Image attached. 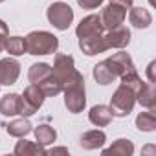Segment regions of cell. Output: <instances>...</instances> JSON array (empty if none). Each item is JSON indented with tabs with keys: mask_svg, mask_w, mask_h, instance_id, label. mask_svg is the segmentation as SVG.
Wrapping results in <instances>:
<instances>
[{
	"mask_svg": "<svg viewBox=\"0 0 156 156\" xmlns=\"http://www.w3.org/2000/svg\"><path fill=\"white\" fill-rule=\"evenodd\" d=\"M64 94V107L70 114H79L87 107V92H85V77L81 72H77L62 85Z\"/></svg>",
	"mask_w": 156,
	"mask_h": 156,
	"instance_id": "1",
	"label": "cell"
},
{
	"mask_svg": "<svg viewBox=\"0 0 156 156\" xmlns=\"http://www.w3.org/2000/svg\"><path fill=\"white\" fill-rule=\"evenodd\" d=\"M26 41V53L30 55H53L59 48V39L50 31H31L28 33Z\"/></svg>",
	"mask_w": 156,
	"mask_h": 156,
	"instance_id": "2",
	"label": "cell"
},
{
	"mask_svg": "<svg viewBox=\"0 0 156 156\" xmlns=\"http://www.w3.org/2000/svg\"><path fill=\"white\" fill-rule=\"evenodd\" d=\"M134 105H136V90L130 88V87H127V85H121L119 83V87L112 94L110 105H108L112 116L114 118H127L132 112Z\"/></svg>",
	"mask_w": 156,
	"mask_h": 156,
	"instance_id": "3",
	"label": "cell"
},
{
	"mask_svg": "<svg viewBox=\"0 0 156 156\" xmlns=\"http://www.w3.org/2000/svg\"><path fill=\"white\" fill-rule=\"evenodd\" d=\"M46 96L42 94V90L39 88V85H30L24 88L22 96H20V103H19V116L22 118H30L33 116L44 103Z\"/></svg>",
	"mask_w": 156,
	"mask_h": 156,
	"instance_id": "4",
	"label": "cell"
},
{
	"mask_svg": "<svg viewBox=\"0 0 156 156\" xmlns=\"http://www.w3.org/2000/svg\"><path fill=\"white\" fill-rule=\"evenodd\" d=\"M46 17H48V22L55 28V30H68L70 24L73 22V9L64 4V2H53L48 6L46 9Z\"/></svg>",
	"mask_w": 156,
	"mask_h": 156,
	"instance_id": "5",
	"label": "cell"
},
{
	"mask_svg": "<svg viewBox=\"0 0 156 156\" xmlns=\"http://www.w3.org/2000/svg\"><path fill=\"white\" fill-rule=\"evenodd\" d=\"M73 73H75V61H73V57L66 55V53H57L55 61H53V66H51V75L61 85H64Z\"/></svg>",
	"mask_w": 156,
	"mask_h": 156,
	"instance_id": "6",
	"label": "cell"
},
{
	"mask_svg": "<svg viewBox=\"0 0 156 156\" xmlns=\"http://www.w3.org/2000/svg\"><path fill=\"white\" fill-rule=\"evenodd\" d=\"M105 62L108 64V68L112 70V73H114L116 77H121V75H125V73L136 70L134 61H132V57H130L127 51H118V53H114L112 57L105 59Z\"/></svg>",
	"mask_w": 156,
	"mask_h": 156,
	"instance_id": "7",
	"label": "cell"
},
{
	"mask_svg": "<svg viewBox=\"0 0 156 156\" xmlns=\"http://www.w3.org/2000/svg\"><path fill=\"white\" fill-rule=\"evenodd\" d=\"M19 75H20V62L19 61H15L11 57L0 59V87L15 85Z\"/></svg>",
	"mask_w": 156,
	"mask_h": 156,
	"instance_id": "8",
	"label": "cell"
},
{
	"mask_svg": "<svg viewBox=\"0 0 156 156\" xmlns=\"http://www.w3.org/2000/svg\"><path fill=\"white\" fill-rule=\"evenodd\" d=\"M99 17H101L103 26H105V31H107V30H112V28H116V26H119V24L125 22L127 9H123L121 6H116V4L108 2V6L103 8V11H101Z\"/></svg>",
	"mask_w": 156,
	"mask_h": 156,
	"instance_id": "9",
	"label": "cell"
},
{
	"mask_svg": "<svg viewBox=\"0 0 156 156\" xmlns=\"http://www.w3.org/2000/svg\"><path fill=\"white\" fill-rule=\"evenodd\" d=\"M105 41H107V46L108 50L110 48H118V50H123L129 46L130 42V30L123 24L112 28V30H107L105 33Z\"/></svg>",
	"mask_w": 156,
	"mask_h": 156,
	"instance_id": "10",
	"label": "cell"
},
{
	"mask_svg": "<svg viewBox=\"0 0 156 156\" xmlns=\"http://www.w3.org/2000/svg\"><path fill=\"white\" fill-rule=\"evenodd\" d=\"M98 33H105V26H103L99 15H88V17H85L79 24H77V28H75L77 39L98 35Z\"/></svg>",
	"mask_w": 156,
	"mask_h": 156,
	"instance_id": "11",
	"label": "cell"
},
{
	"mask_svg": "<svg viewBox=\"0 0 156 156\" xmlns=\"http://www.w3.org/2000/svg\"><path fill=\"white\" fill-rule=\"evenodd\" d=\"M79 48L85 55H98L108 50L107 41H105V33H98V35H90V37H83L79 39Z\"/></svg>",
	"mask_w": 156,
	"mask_h": 156,
	"instance_id": "12",
	"label": "cell"
},
{
	"mask_svg": "<svg viewBox=\"0 0 156 156\" xmlns=\"http://www.w3.org/2000/svg\"><path fill=\"white\" fill-rule=\"evenodd\" d=\"M105 141H107V134H105L103 130H99V129L87 130V132L81 136V140H79V143H81V147H83L85 151L101 149V147L105 145Z\"/></svg>",
	"mask_w": 156,
	"mask_h": 156,
	"instance_id": "13",
	"label": "cell"
},
{
	"mask_svg": "<svg viewBox=\"0 0 156 156\" xmlns=\"http://www.w3.org/2000/svg\"><path fill=\"white\" fill-rule=\"evenodd\" d=\"M13 152L17 156H44L46 149H44V145H41L37 141H30V140L20 138V141H17Z\"/></svg>",
	"mask_w": 156,
	"mask_h": 156,
	"instance_id": "14",
	"label": "cell"
},
{
	"mask_svg": "<svg viewBox=\"0 0 156 156\" xmlns=\"http://www.w3.org/2000/svg\"><path fill=\"white\" fill-rule=\"evenodd\" d=\"M129 22L134 28H138V30H145V28H149L152 24V15L145 8H130V11H129Z\"/></svg>",
	"mask_w": 156,
	"mask_h": 156,
	"instance_id": "15",
	"label": "cell"
},
{
	"mask_svg": "<svg viewBox=\"0 0 156 156\" xmlns=\"http://www.w3.org/2000/svg\"><path fill=\"white\" fill-rule=\"evenodd\" d=\"M136 101L143 108H154L156 107V90L154 83H141L140 90L136 92Z\"/></svg>",
	"mask_w": 156,
	"mask_h": 156,
	"instance_id": "16",
	"label": "cell"
},
{
	"mask_svg": "<svg viewBox=\"0 0 156 156\" xmlns=\"http://www.w3.org/2000/svg\"><path fill=\"white\" fill-rule=\"evenodd\" d=\"M112 112H110V108L107 107V105H96V107H92L90 108V112H88V119H90V123L92 125H96V127H107L110 121H112Z\"/></svg>",
	"mask_w": 156,
	"mask_h": 156,
	"instance_id": "17",
	"label": "cell"
},
{
	"mask_svg": "<svg viewBox=\"0 0 156 156\" xmlns=\"http://www.w3.org/2000/svg\"><path fill=\"white\" fill-rule=\"evenodd\" d=\"M103 154H112V156H132L134 154V143L127 138L116 140L110 147L103 149Z\"/></svg>",
	"mask_w": 156,
	"mask_h": 156,
	"instance_id": "18",
	"label": "cell"
},
{
	"mask_svg": "<svg viewBox=\"0 0 156 156\" xmlns=\"http://www.w3.org/2000/svg\"><path fill=\"white\" fill-rule=\"evenodd\" d=\"M50 75H51V66L48 62H35L28 70V79H30L31 85L42 83L46 77H50Z\"/></svg>",
	"mask_w": 156,
	"mask_h": 156,
	"instance_id": "19",
	"label": "cell"
},
{
	"mask_svg": "<svg viewBox=\"0 0 156 156\" xmlns=\"http://www.w3.org/2000/svg\"><path fill=\"white\" fill-rule=\"evenodd\" d=\"M19 103H20V94H6L0 99V114L2 116H19Z\"/></svg>",
	"mask_w": 156,
	"mask_h": 156,
	"instance_id": "20",
	"label": "cell"
},
{
	"mask_svg": "<svg viewBox=\"0 0 156 156\" xmlns=\"http://www.w3.org/2000/svg\"><path fill=\"white\" fill-rule=\"evenodd\" d=\"M33 129H31V123L28 118H20V119H15V121H9L6 125V132L13 138H24L26 134H30Z\"/></svg>",
	"mask_w": 156,
	"mask_h": 156,
	"instance_id": "21",
	"label": "cell"
},
{
	"mask_svg": "<svg viewBox=\"0 0 156 156\" xmlns=\"http://www.w3.org/2000/svg\"><path fill=\"white\" fill-rule=\"evenodd\" d=\"M92 75H94L96 83H99V85H110V83H114V81L118 79V77L112 73V70L108 68V64H107L105 61H101V62H98V64L94 66Z\"/></svg>",
	"mask_w": 156,
	"mask_h": 156,
	"instance_id": "22",
	"label": "cell"
},
{
	"mask_svg": "<svg viewBox=\"0 0 156 156\" xmlns=\"http://www.w3.org/2000/svg\"><path fill=\"white\" fill-rule=\"evenodd\" d=\"M136 127L141 132H152L156 129V114L154 108H147V112H140L136 118Z\"/></svg>",
	"mask_w": 156,
	"mask_h": 156,
	"instance_id": "23",
	"label": "cell"
},
{
	"mask_svg": "<svg viewBox=\"0 0 156 156\" xmlns=\"http://www.w3.org/2000/svg\"><path fill=\"white\" fill-rule=\"evenodd\" d=\"M35 140H37V143H41V145H51L55 140H57V130L53 129V127H50V125H46V123H42V125H39V127H35Z\"/></svg>",
	"mask_w": 156,
	"mask_h": 156,
	"instance_id": "24",
	"label": "cell"
},
{
	"mask_svg": "<svg viewBox=\"0 0 156 156\" xmlns=\"http://www.w3.org/2000/svg\"><path fill=\"white\" fill-rule=\"evenodd\" d=\"M4 50H6L9 55H13V57L24 55V53H26V41H24V37H19V35L8 37V39H6Z\"/></svg>",
	"mask_w": 156,
	"mask_h": 156,
	"instance_id": "25",
	"label": "cell"
},
{
	"mask_svg": "<svg viewBox=\"0 0 156 156\" xmlns=\"http://www.w3.org/2000/svg\"><path fill=\"white\" fill-rule=\"evenodd\" d=\"M39 88L42 90V94H44L46 98H55V96H59V94L62 92V85L55 79L53 75L46 77L42 83H39Z\"/></svg>",
	"mask_w": 156,
	"mask_h": 156,
	"instance_id": "26",
	"label": "cell"
},
{
	"mask_svg": "<svg viewBox=\"0 0 156 156\" xmlns=\"http://www.w3.org/2000/svg\"><path fill=\"white\" fill-rule=\"evenodd\" d=\"M9 37V31H8V24L0 19V51L4 50V46H6V39Z\"/></svg>",
	"mask_w": 156,
	"mask_h": 156,
	"instance_id": "27",
	"label": "cell"
},
{
	"mask_svg": "<svg viewBox=\"0 0 156 156\" xmlns=\"http://www.w3.org/2000/svg\"><path fill=\"white\" fill-rule=\"evenodd\" d=\"M77 4H79L83 9H96L103 4V0H77Z\"/></svg>",
	"mask_w": 156,
	"mask_h": 156,
	"instance_id": "28",
	"label": "cell"
},
{
	"mask_svg": "<svg viewBox=\"0 0 156 156\" xmlns=\"http://www.w3.org/2000/svg\"><path fill=\"white\" fill-rule=\"evenodd\" d=\"M154 68H156V61H151V62H149V66H147V79H149V83H156Z\"/></svg>",
	"mask_w": 156,
	"mask_h": 156,
	"instance_id": "29",
	"label": "cell"
},
{
	"mask_svg": "<svg viewBox=\"0 0 156 156\" xmlns=\"http://www.w3.org/2000/svg\"><path fill=\"white\" fill-rule=\"evenodd\" d=\"M108 2L110 4H116V6H121L123 9H130L134 0H108Z\"/></svg>",
	"mask_w": 156,
	"mask_h": 156,
	"instance_id": "30",
	"label": "cell"
},
{
	"mask_svg": "<svg viewBox=\"0 0 156 156\" xmlns=\"http://www.w3.org/2000/svg\"><path fill=\"white\" fill-rule=\"evenodd\" d=\"M46 154H66V156H68L70 152H68L66 147H53L51 151H46Z\"/></svg>",
	"mask_w": 156,
	"mask_h": 156,
	"instance_id": "31",
	"label": "cell"
},
{
	"mask_svg": "<svg viewBox=\"0 0 156 156\" xmlns=\"http://www.w3.org/2000/svg\"><path fill=\"white\" fill-rule=\"evenodd\" d=\"M149 2H151V6H154V0H149Z\"/></svg>",
	"mask_w": 156,
	"mask_h": 156,
	"instance_id": "32",
	"label": "cell"
},
{
	"mask_svg": "<svg viewBox=\"0 0 156 156\" xmlns=\"http://www.w3.org/2000/svg\"><path fill=\"white\" fill-rule=\"evenodd\" d=\"M0 2H4V0H0Z\"/></svg>",
	"mask_w": 156,
	"mask_h": 156,
	"instance_id": "33",
	"label": "cell"
}]
</instances>
